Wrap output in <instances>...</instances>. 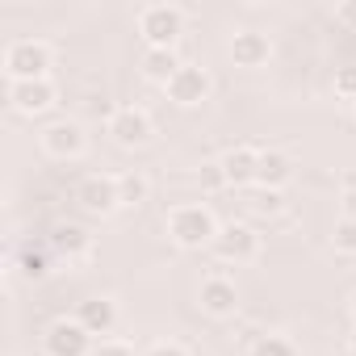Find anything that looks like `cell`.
Returning a JSON list of instances; mask_svg holds the SVG:
<instances>
[{
  "label": "cell",
  "instance_id": "cell-1",
  "mask_svg": "<svg viewBox=\"0 0 356 356\" xmlns=\"http://www.w3.org/2000/svg\"><path fill=\"white\" fill-rule=\"evenodd\" d=\"M222 222L214 218L210 206H197V202H185V206H172L168 210V239L185 252H202V248H214Z\"/></svg>",
  "mask_w": 356,
  "mask_h": 356
},
{
  "label": "cell",
  "instance_id": "cell-2",
  "mask_svg": "<svg viewBox=\"0 0 356 356\" xmlns=\"http://www.w3.org/2000/svg\"><path fill=\"white\" fill-rule=\"evenodd\" d=\"M55 67V51L42 38H13L5 47V76L13 80H51Z\"/></svg>",
  "mask_w": 356,
  "mask_h": 356
},
{
  "label": "cell",
  "instance_id": "cell-3",
  "mask_svg": "<svg viewBox=\"0 0 356 356\" xmlns=\"http://www.w3.org/2000/svg\"><path fill=\"white\" fill-rule=\"evenodd\" d=\"M185 34V9L181 5H147L138 13V38L147 51H176Z\"/></svg>",
  "mask_w": 356,
  "mask_h": 356
},
{
  "label": "cell",
  "instance_id": "cell-4",
  "mask_svg": "<svg viewBox=\"0 0 356 356\" xmlns=\"http://www.w3.org/2000/svg\"><path fill=\"white\" fill-rule=\"evenodd\" d=\"M163 92H168V101H172V105H181V109H197V105H206V101H210V92H214V76H210L202 63H185L181 72H176V76L163 84Z\"/></svg>",
  "mask_w": 356,
  "mask_h": 356
},
{
  "label": "cell",
  "instance_id": "cell-5",
  "mask_svg": "<svg viewBox=\"0 0 356 356\" xmlns=\"http://www.w3.org/2000/svg\"><path fill=\"white\" fill-rule=\"evenodd\" d=\"M151 134H155V122H151V113H147L143 105H118V109L109 113V138H113L118 147H126V151L147 147Z\"/></svg>",
  "mask_w": 356,
  "mask_h": 356
},
{
  "label": "cell",
  "instance_id": "cell-6",
  "mask_svg": "<svg viewBox=\"0 0 356 356\" xmlns=\"http://www.w3.org/2000/svg\"><path fill=\"white\" fill-rule=\"evenodd\" d=\"M76 206L92 218H109L113 210H122V197H118V176H84V181L76 185Z\"/></svg>",
  "mask_w": 356,
  "mask_h": 356
},
{
  "label": "cell",
  "instance_id": "cell-7",
  "mask_svg": "<svg viewBox=\"0 0 356 356\" xmlns=\"http://www.w3.org/2000/svg\"><path fill=\"white\" fill-rule=\"evenodd\" d=\"M5 97H9V105H13L22 118H42V113L55 109L59 88H55V80H13V84L5 88Z\"/></svg>",
  "mask_w": 356,
  "mask_h": 356
},
{
  "label": "cell",
  "instance_id": "cell-8",
  "mask_svg": "<svg viewBox=\"0 0 356 356\" xmlns=\"http://www.w3.org/2000/svg\"><path fill=\"white\" fill-rule=\"evenodd\" d=\"M214 256H218L222 264H252V260L260 256V235H256V227H248V222H227V227L218 231V239H214Z\"/></svg>",
  "mask_w": 356,
  "mask_h": 356
},
{
  "label": "cell",
  "instance_id": "cell-9",
  "mask_svg": "<svg viewBox=\"0 0 356 356\" xmlns=\"http://www.w3.org/2000/svg\"><path fill=\"white\" fill-rule=\"evenodd\" d=\"M42 348H47V356H92L97 339L76 318H55L42 335Z\"/></svg>",
  "mask_w": 356,
  "mask_h": 356
},
{
  "label": "cell",
  "instance_id": "cell-10",
  "mask_svg": "<svg viewBox=\"0 0 356 356\" xmlns=\"http://www.w3.org/2000/svg\"><path fill=\"white\" fill-rule=\"evenodd\" d=\"M84 147H88V134H84V126L76 118H59V122H51L42 130V151L51 159H80Z\"/></svg>",
  "mask_w": 356,
  "mask_h": 356
},
{
  "label": "cell",
  "instance_id": "cell-11",
  "mask_svg": "<svg viewBox=\"0 0 356 356\" xmlns=\"http://www.w3.org/2000/svg\"><path fill=\"white\" fill-rule=\"evenodd\" d=\"M289 181H293V159L277 147H264L260 163H256V189L260 193H281Z\"/></svg>",
  "mask_w": 356,
  "mask_h": 356
},
{
  "label": "cell",
  "instance_id": "cell-12",
  "mask_svg": "<svg viewBox=\"0 0 356 356\" xmlns=\"http://www.w3.org/2000/svg\"><path fill=\"white\" fill-rule=\"evenodd\" d=\"M218 163H222V176H227V189H248V185H256V163H260V151H256V147H248V143H239V147L222 151V155H218Z\"/></svg>",
  "mask_w": 356,
  "mask_h": 356
},
{
  "label": "cell",
  "instance_id": "cell-13",
  "mask_svg": "<svg viewBox=\"0 0 356 356\" xmlns=\"http://www.w3.org/2000/svg\"><path fill=\"white\" fill-rule=\"evenodd\" d=\"M231 59H235V67H248V72L264 67L273 59L268 34H260V30H235L231 34Z\"/></svg>",
  "mask_w": 356,
  "mask_h": 356
},
{
  "label": "cell",
  "instance_id": "cell-14",
  "mask_svg": "<svg viewBox=\"0 0 356 356\" xmlns=\"http://www.w3.org/2000/svg\"><path fill=\"white\" fill-rule=\"evenodd\" d=\"M92 339H109L113 335V327H118V306L109 302V298H84L80 306H76V314H72Z\"/></svg>",
  "mask_w": 356,
  "mask_h": 356
},
{
  "label": "cell",
  "instance_id": "cell-15",
  "mask_svg": "<svg viewBox=\"0 0 356 356\" xmlns=\"http://www.w3.org/2000/svg\"><path fill=\"white\" fill-rule=\"evenodd\" d=\"M197 302H202V310H206L210 318H231V314L239 310V289H235V281H227V277H206Z\"/></svg>",
  "mask_w": 356,
  "mask_h": 356
},
{
  "label": "cell",
  "instance_id": "cell-16",
  "mask_svg": "<svg viewBox=\"0 0 356 356\" xmlns=\"http://www.w3.org/2000/svg\"><path fill=\"white\" fill-rule=\"evenodd\" d=\"M47 248H51L55 256H67V260H76V256H88L92 239H88V231H84V227H76V222H59V227L51 231Z\"/></svg>",
  "mask_w": 356,
  "mask_h": 356
},
{
  "label": "cell",
  "instance_id": "cell-17",
  "mask_svg": "<svg viewBox=\"0 0 356 356\" xmlns=\"http://www.w3.org/2000/svg\"><path fill=\"white\" fill-rule=\"evenodd\" d=\"M138 67H143V76H147L151 84H159V88H163L176 72L185 67V59L176 55V51H143V63H138Z\"/></svg>",
  "mask_w": 356,
  "mask_h": 356
},
{
  "label": "cell",
  "instance_id": "cell-18",
  "mask_svg": "<svg viewBox=\"0 0 356 356\" xmlns=\"http://www.w3.org/2000/svg\"><path fill=\"white\" fill-rule=\"evenodd\" d=\"M118 197H122V206H130V210H138V206H147L151 202V181H147V172H122L118 176Z\"/></svg>",
  "mask_w": 356,
  "mask_h": 356
},
{
  "label": "cell",
  "instance_id": "cell-19",
  "mask_svg": "<svg viewBox=\"0 0 356 356\" xmlns=\"http://www.w3.org/2000/svg\"><path fill=\"white\" fill-rule=\"evenodd\" d=\"M17 273H22L26 281H42V277L51 273V248H34V243H26V248L17 252Z\"/></svg>",
  "mask_w": 356,
  "mask_h": 356
},
{
  "label": "cell",
  "instance_id": "cell-20",
  "mask_svg": "<svg viewBox=\"0 0 356 356\" xmlns=\"http://www.w3.org/2000/svg\"><path fill=\"white\" fill-rule=\"evenodd\" d=\"M248 356H298V343L289 335H260Z\"/></svg>",
  "mask_w": 356,
  "mask_h": 356
},
{
  "label": "cell",
  "instance_id": "cell-21",
  "mask_svg": "<svg viewBox=\"0 0 356 356\" xmlns=\"http://www.w3.org/2000/svg\"><path fill=\"white\" fill-rule=\"evenodd\" d=\"M331 248L343 256H356V214H343L331 231Z\"/></svg>",
  "mask_w": 356,
  "mask_h": 356
},
{
  "label": "cell",
  "instance_id": "cell-22",
  "mask_svg": "<svg viewBox=\"0 0 356 356\" xmlns=\"http://www.w3.org/2000/svg\"><path fill=\"white\" fill-rule=\"evenodd\" d=\"M197 185L202 189H227V176H222V163L218 159H210V163L197 168Z\"/></svg>",
  "mask_w": 356,
  "mask_h": 356
},
{
  "label": "cell",
  "instance_id": "cell-23",
  "mask_svg": "<svg viewBox=\"0 0 356 356\" xmlns=\"http://www.w3.org/2000/svg\"><path fill=\"white\" fill-rule=\"evenodd\" d=\"M335 92L356 105V67H339V72H335Z\"/></svg>",
  "mask_w": 356,
  "mask_h": 356
},
{
  "label": "cell",
  "instance_id": "cell-24",
  "mask_svg": "<svg viewBox=\"0 0 356 356\" xmlns=\"http://www.w3.org/2000/svg\"><path fill=\"white\" fill-rule=\"evenodd\" d=\"M92 356H134V348L126 343V339H97V348H92Z\"/></svg>",
  "mask_w": 356,
  "mask_h": 356
},
{
  "label": "cell",
  "instance_id": "cell-25",
  "mask_svg": "<svg viewBox=\"0 0 356 356\" xmlns=\"http://www.w3.org/2000/svg\"><path fill=\"white\" fill-rule=\"evenodd\" d=\"M335 22L343 30H356V0H343V5H335Z\"/></svg>",
  "mask_w": 356,
  "mask_h": 356
},
{
  "label": "cell",
  "instance_id": "cell-26",
  "mask_svg": "<svg viewBox=\"0 0 356 356\" xmlns=\"http://www.w3.org/2000/svg\"><path fill=\"white\" fill-rule=\"evenodd\" d=\"M281 202H285V197H281V193H260V197H256V202H252V206H256V210H260V214H277V210H281Z\"/></svg>",
  "mask_w": 356,
  "mask_h": 356
},
{
  "label": "cell",
  "instance_id": "cell-27",
  "mask_svg": "<svg viewBox=\"0 0 356 356\" xmlns=\"http://www.w3.org/2000/svg\"><path fill=\"white\" fill-rule=\"evenodd\" d=\"M147 356H189V352H185L181 343H155V348H151Z\"/></svg>",
  "mask_w": 356,
  "mask_h": 356
},
{
  "label": "cell",
  "instance_id": "cell-28",
  "mask_svg": "<svg viewBox=\"0 0 356 356\" xmlns=\"http://www.w3.org/2000/svg\"><path fill=\"white\" fill-rule=\"evenodd\" d=\"M348 348H352V356H356V327H352V335H348Z\"/></svg>",
  "mask_w": 356,
  "mask_h": 356
},
{
  "label": "cell",
  "instance_id": "cell-29",
  "mask_svg": "<svg viewBox=\"0 0 356 356\" xmlns=\"http://www.w3.org/2000/svg\"><path fill=\"white\" fill-rule=\"evenodd\" d=\"M348 310H352V323H356V293H352V306H348Z\"/></svg>",
  "mask_w": 356,
  "mask_h": 356
},
{
  "label": "cell",
  "instance_id": "cell-30",
  "mask_svg": "<svg viewBox=\"0 0 356 356\" xmlns=\"http://www.w3.org/2000/svg\"><path fill=\"white\" fill-rule=\"evenodd\" d=\"M352 109H356V105H352Z\"/></svg>",
  "mask_w": 356,
  "mask_h": 356
}]
</instances>
